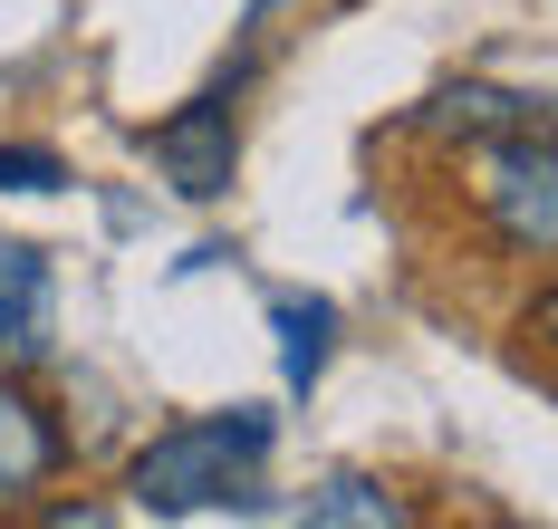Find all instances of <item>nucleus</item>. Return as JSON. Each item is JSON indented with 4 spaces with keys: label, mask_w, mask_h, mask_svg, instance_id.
Wrapping results in <instances>:
<instances>
[{
    "label": "nucleus",
    "mask_w": 558,
    "mask_h": 529,
    "mask_svg": "<svg viewBox=\"0 0 558 529\" xmlns=\"http://www.w3.org/2000/svg\"><path fill=\"white\" fill-rule=\"evenodd\" d=\"M49 260L29 241H0V366H39L49 356Z\"/></svg>",
    "instance_id": "nucleus-5"
},
{
    "label": "nucleus",
    "mask_w": 558,
    "mask_h": 529,
    "mask_svg": "<svg viewBox=\"0 0 558 529\" xmlns=\"http://www.w3.org/2000/svg\"><path fill=\"white\" fill-rule=\"evenodd\" d=\"M308 520L337 529V520H356V529H404L414 520V501H395L386 481H318L308 491Z\"/></svg>",
    "instance_id": "nucleus-6"
},
{
    "label": "nucleus",
    "mask_w": 558,
    "mask_h": 529,
    "mask_svg": "<svg viewBox=\"0 0 558 529\" xmlns=\"http://www.w3.org/2000/svg\"><path fill=\"white\" fill-rule=\"evenodd\" d=\"M472 202H482V232L520 250V260H558V145L539 125H510L482 145V183H472Z\"/></svg>",
    "instance_id": "nucleus-2"
},
{
    "label": "nucleus",
    "mask_w": 558,
    "mask_h": 529,
    "mask_svg": "<svg viewBox=\"0 0 558 529\" xmlns=\"http://www.w3.org/2000/svg\"><path fill=\"white\" fill-rule=\"evenodd\" d=\"M145 164L183 193V202H222L231 174H241V125H231V97H193V107H173L155 135H145Z\"/></svg>",
    "instance_id": "nucleus-3"
},
{
    "label": "nucleus",
    "mask_w": 558,
    "mask_h": 529,
    "mask_svg": "<svg viewBox=\"0 0 558 529\" xmlns=\"http://www.w3.org/2000/svg\"><path fill=\"white\" fill-rule=\"evenodd\" d=\"M279 423L260 405H231V414H193V423H165L135 471H125V491H135V510H241V501H260V463H270Z\"/></svg>",
    "instance_id": "nucleus-1"
},
{
    "label": "nucleus",
    "mask_w": 558,
    "mask_h": 529,
    "mask_svg": "<svg viewBox=\"0 0 558 529\" xmlns=\"http://www.w3.org/2000/svg\"><path fill=\"white\" fill-rule=\"evenodd\" d=\"M520 328L539 337V356H558V280H549L539 298H530V318H520Z\"/></svg>",
    "instance_id": "nucleus-9"
},
{
    "label": "nucleus",
    "mask_w": 558,
    "mask_h": 529,
    "mask_svg": "<svg viewBox=\"0 0 558 529\" xmlns=\"http://www.w3.org/2000/svg\"><path fill=\"white\" fill-rule=\"evenodd\" d=\"M58 471H68V433H58V414L20 385V366H0V510L39 501Z\"/></svg>",
    "instance_id": "nucleus-4"
},
{
    "label": "nucleus",
    "mask_w": 558,
    "mask_h": 529,
    "mask_svg": "<svg viewBox=\"0 0 558 529\" xmlns=\"http://www.w3.org/2000/svg\"><path fill=\"white\" fill-rule=\"evenodd\" d=\"M279 366H289V385H318V366H328V298H279Z\"/></svg>",
    "instance_id": "nucleus-7"
},
{
    "label": "nucleus",
    "mask_w": 558,
    "mask_h": 529,
    "mask_svg": "<svg viewBox=\"0 0 558 529\" xmlns=\"http://www.w3.org/2000/svg\"><path fill=\"white\" fill-rule=\"evenodd\" d=\"M0 183H20V193H49V183H68V164H58V155H29V145H0Z\"/></svg>",
    "instance_id": "nucleus-8"
}]
</instances>
